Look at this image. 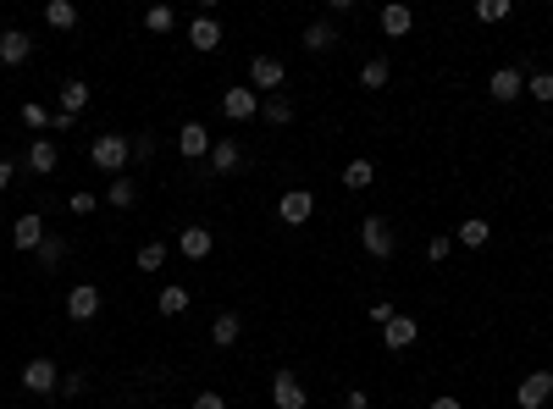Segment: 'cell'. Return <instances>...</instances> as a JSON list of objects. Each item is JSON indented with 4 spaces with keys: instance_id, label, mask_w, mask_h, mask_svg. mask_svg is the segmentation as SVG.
<instances>
[{
    "instance_id": "cell-1",
    "label": "cell",
    "mask_w": 553,
    "mask_h": 409,
    "mask_svg": "<svg viewBox=\"0 0 553 409\" xmlns=\"http://www.w3.org/2000/svg\"><path fill=\"white\" fill-rule=\"evenodd\" d=\"M89 161H95L100 172L122 177V172H127V161H133V145H127V133H100V139L89 145Z\"/></svg>"
},
{
    "instance_id": "cell-2",
    "label": "cell",
    "mask_w": 553,
    "mask_h": 409,
    "mask_svg": "<svg viewBox=\"0 0 553 409\" xmlns=\"http://www.w3.org/2000/svg\"><path fill=\"white\" fill-rule=\"evenodd\" d=\"M283 84H288V66L276 61V55H255V61H249V89H255V95H266V100H271Z\"/></svg>"
},
{
    "instance_id": "cell-3",
    "label": "cell",
    "mask_w": 553,
    "mask_h": 409,
    "mask_svg": "<svg viewBox=\"0 0 553 409\" xmlns=\"http://www.w3.org/2000/svg\"><path fill=\"white\" fill-rule=\"evenodd\" d=\"M316 216V194L310 188H288L283 199H276V222H283V227H305Z\"/></svg>"
},
{
    "instance_id": "cell-4",
    "label": "cell",
    "mask_w": 553,
    "mask_h": 409,
    "mask_svg": "<svg viewBox=\"0 0 553 409\" xmlns=\"http://www.w3.org/2000/svg\"><path fill=\"white\" fill-rule=\"evenodd\" d=\"M360 244L371 260H393V222L387 216H366L360 222Z\"/></svg>"
},
{
    "instance_id": "cell-5",
    "label": "cell",
    "mask_w": 553,
    "mask_h": 409,
    "mask_svg": "<svg viewBox=\"0 0 553 409\" xmlns=\"http://www.w3.org/2000/svg\"><path fill=\"white\" fill-rule=\"evenodd\" d=\"M415 337H421V321H415L409 310H398V315L382 326V349H393V354H398V349H415Z\"/></svg>"
},
{
    "instance_id": "cell-6",
    "label": "cell",
    "mask_w": 553,
    "mask_h": 409,
    "mask_svg": "<svg viewBox=\"0 0 553 409\" xmlns=\"http://www.w3.org/2000/svg\"><path fill=\"white\" fill-rule=\"evenodd\" d=\"M45 238H50V233H45V216H34V211H28V216H17V222H12V249H17V254H39V244H45Z\"/></svg>"
},
{
    "instance_id": "cell-7",
    "label": "cell",
    "mask_w": 553,
    "mask_h": 409,
    "mask_svg": "<svg viewBox=\"0 0 553 409\" xmlns=\"http://www.w3.org/2000/svg\"><path fill=\"white\" fill-rule=\"evenodd\" d=\"M553 398V371H531V376H520V387H515V404L520 409H542Z\"/></svg>"
},
{
    "instance_id": "cell-8",
    "label": "cell",
    "mask_w": 553,
    "mask_h": 409,
    "mask_svg": "<svg viewBox=\"0 0 553 409\" xmlns=\"http://www.w3.org/2000/svg\"><path fill=\"white\" fill-rule=\"evenodd\" d=\"M211 127H205V122H183L177 127V150H183V161H205V155H211Z\"/></svg>"
},
{
    "instance_id": "cell-9",
    "label": "cell",
    "mask_w": 553,
    "mask_h": 409,
    "mask_svg": "<svg viewBox=\"0 0 553 409\" xmlns=\"http://www.w3.org/2000/svg\"><path fill=\"white\" fill-rule=\"evenodd\" d=\"M271 404H276V409H305V404H310V398H305V382H299L294 371H276V376H271Z\"/></svg>"
},
{
    "instance_id": "cell-10",
    "label": "cell",
    "mask_w": 553,
    "mask_h": 409,
    "mask_svg": "<svg viewBox=\"0 0 553 409\" xmlns=\"http://www.w3.org/2000/svg\"><path fill=\"white\" fill-rule=\"evenodd\" d=\"M23 387H28L34 398H50V393L61 387V382H55V360H45V354L28 360V365H23Z\"/></svg>"
},
{
    "instance_id": "cell-11",
    "label": "cell",
    "mask_w": 553,
    "mask_h": 409,
    "mask_svg": "<svg viewBox=\"0 0 553 409\" xmlns=\"http://www.w3.org/2000/svg\"><path fill=\"white\" fill-rule=\"evenodd\" d=\"M222 116L227 122H255L260 116V95L255 89H227L222 95Z\"/></svg>"
},
{
    "instance_id": "cell-12",
    "label": "cell",
    "mask_w": 553,
    "mask_h": 409,
    "mask_svg": "<svg viewBox=\"0 0 553 409\" xmlns=\"http://www.w3.org/2000/svg\"><path fill=\"white\" fill-rule=\"evenodd\" d=\"M177 249H183V260H205L216 249V233L211 227H199V222H188L183 233H177Z\"/></svg>"
},
{
    "instance_id": "cell-13",
    "label": "cell",
    "mask_w": 553,
    "mask_h": 409,
    "mask_svg": "<svg viewBox=\"0 0 553 409\" xmlns=\"http://www.w3.org/2000/svg\"><path fill=\"white\" fill-rule=\"evenodd\" d=\"M488 89H493V100H498V105H509V100H520V95H526V73H520V66H498V73L488 78Z\"/></svg>"
},
{
    "instance_id": "cell-14",
    "label": "cell",
    "mask_w": 553,
    "mask_h": 409,
    "mask_svg": "<svg viewBox=\"0 0 553 409\" xmlns=\"http://www.w3.org/2000/svg\"><path fill=\"white\" fill-rule=\"evenodd\" d=\"M188 45H194L199 55H211V50H222V23H216L211 12H205V17H194V23H188Z\"/></svg>"
},
{
    "instance_id": "cell-15",
    "label": "cell",
    "mask_w": 553,
    "mask_h": 409,
    "mask_svg": "<svg viewBox=\"0 0 553 409\" xmlns=\"http://www.w3.org/2000/svg\"><path fill=\"white\" fill-rule=\"evenodd\" d=\"M205 166H211V177H227V172H238V166H244V150H238V139H216V145H211V155H205Z\"/></svg>"
},
{
    "instance_id": "cell-16",
    "label": "cell",
    "mask_w": 553,
    "mask_h": 409,
    "mask_svg": "<svg viewBox=\"0 0 553 409\" xmlns=\"http://www.w3.org/2000/svg\"><path fill=\"white\" fill-rule=\"evenodd\" d=\"M66 315H73V321H95L100 315V288L95 283H78L73 294H66Z\"/></svg>"
},
{
    "instance_id": "cell-17",
    "label": "cell",
    "mask_w": 553,
    "mask_h": 409,
    "mask_svg": "<svg viewBox=\"0 0 553 409\" xmlns=\"http://www.w3.org/2000/svg\"><path fill=\"white\" fill-rule=\"evenodd\" d=\"M34 55V39L23 34V28H6V34H0V66H23Z\"/></svg>"
},
{
    "instance_id": "cell-18",
    "label": "cell",
    "mask_w": 553,
    "mask_h": 409,
    "mask_svg": "<svg viewBox=\"0 0 553 409\" xmlns=\"http://www.w3.org/2000/svg\"><path fill=\"white\" fill-rule=\"evenodd\" d=\"M305 50H310V55H327V50H337V23H332V17H316V23L305 28Z\"/></svg>"
},
{
    "instance_id": "cell-19",
    "label": "cell",
    "mask_w": 553,
    "mask_h": 409,
    "mask_svg": "<svg viewBox=\"0 0 553 409\" xmlns=\"http://www.w3.org/2000/svg\"><path fill=\"white\" fill-rule=\"evenodd\" d=\"M377 23H382V34H387V39H404V34L415 28V12L404 6V0H393V6H382V17H377Z\"/></svg>"
},
{
    "instance_id": "cell-20",
    "label": "cell",
    "mask_w": 553,
    "mask_h": 409,
    "mask_svg": "<svg viewBox=\"0 0 553 409\" xmlns=\"http://www.w3.org/2000/svg\"><path fill=\"white\" fill-rule=\"evenodd\" d=\"M238 332H244L238 310H222V315L211 321V344H216V349H233V344H238Z\"/></svg>"
},
{
    "instance_id": "cell-21",
    "label": "cell",
    "mask_w": 553,
    "mask_h": 409,
    "mask_svg": "<svg viewBox=\"0 0 553 409\" xmlns=\"http://www.w3.org/2000/svg\"><path fill=\"white\" fill-rule=\"evenodd\" d=\"M45 23H50L55 34H73V28H78V6H73V0H50V6H45Z\"/></svg>"
},
{
    "instance_id": "cell-22",
    "label": "cell",
    "mask_w": 553,
    "mask_h": 409,
    "mask_svg": "<svg viewBox=\"0 0 553 409\" xmlns=\"http://www.w3.org/2000/svg\"><path fill=\"white\" fill-rule=\"evenodd\" d=\"M387 78H393V61L387 55H371L360 66V89H387Z\"/></svg>"
},
{
    "instance_id": "cell-23",
    "label": "cell",
    "mask_w": 553,
    "mask_h": 409,
    "mask_svg": "<svg viewBox=\"0 0 553 409\" xmlns=\"http://www.w3.org/2000/svg\"><path fill=\"white\" fill-rule=\"evenodd\" d=\"M454 238H459L465 249H481V244H488V238H493V222H481V216H465Z\"/></svg>"
},
{
    "instance_id": "cell-24",
    "label": "cell",
    "mask_w": 553,
    "mask_h": 409,
    "mask_svg": "<svg viewBox=\"0 0 553 409\" xmlns=\"http://www.w3.org/2000/svg\"><path fill=\"white\" fill-rule=\"evenodd\" d=\"M84 105H89V84H84V78H66V84H61V111L78 116Z\"/></svg>"
},
{
    "instance_id": "cell-25",
    "label": "cell",
    "mask_w": 553,
    "mask_h": 409,
    "mask_svg": "<svg viewBox=\"0 0 553 409\" xmlns=\"http://www.w3.org/2000/svg\"><path fill=\"white\" fill-rule=\"evenodd\" d=\"M28 172H39V177L55 172V145H50V139H34V145H28Z\"/></svg>"
},
{
    "instance_id": "cell-26",
    "label": "cell",
    "mask_w": 553,
    "mask_h": 409,
    "mask_svg": "<svg viewBox=\"0 0 553 409\" xmlns=\"http://www.w3.org/2000/svg\"><path fill=\"white\" fill-rule=\"evenodd\" d=\"M371 183H377V166H371L366 155L343 166V188H355V194H360V188H371Z\"/></svg>"
},
{
    "instance_id": "cell-27",
    "label": "cell",
    "mask_w": 553,
    "mask_h": 409,
    "mask_svg": "<svg viewBox=\"0 0 553 409\" xmlns=\"http://www.w3.org/2000/svg\"><path fill=\"white\" fill-rule=\"evenodd\" d=\"M116 211H133L138 204V177H111V194H106Z\"/></svg>"
},
{
    "instance_id": "cell-28",
    "label": "cell",
    "mask_w": 553,
    "mask_h": 409,
    "mask_svg": "<svg viewBox=\"0 0 553 409\" xmlns=\"http://www.w3.org/2000/svg\"><path fill=\"white\" fill-rule=\"evenodd\" d=\"M260 116H266L271 127H288V122H294V105H288L283 95H271V100H260Z\"/></svg>"
},
{
    "instance_id": "cell-29",
    "label": "cell",
    "mask_w": 553,
    "mask_h": 409,
    "mask_svg": "<svg viewBox=\"0 0 553 409\" xmlns=\"http://www.w3.org/2000/svg\"><path fill=\"white\" fill-rule=\"evenodd\" d=\"M156 310H161V315H183V310H188V288H183V283H172V288H161V299H156Z\"/></svg>"
},
{
    "instance_id": "cell-30",
    "label": "cell",
    "mask_w": 553,
    "mask_h": 409,
    "mask_svg": "<svg viewBox=\"0 0 553 409\" xmlns=\"http://www.w3.org/2000/svg\"><path fill=\"white\" fill-rule=\"evenodd\" d=\"M161 265H166V244H161V238H150L145 249H138V271L150 277V271H161Z\"/></svg>"
},
{
    "instance_id": "cell-31",
    "label": "cell",
    "mask_w": 553,
    "mask_h": 409,
    "mask_svg": "<svg viewBox=\"0 0 553 409\" xmlns=\"http://www.w3.org/2000/svg\"><path fill=\"white\" fill-rule=\"evenodd\" d=\"M145 28H150V34H172V28H177V12H172V6H150V12H145Z\"/></svg>"
},
{
    "instance_id": "cell-32",
    "label": "cell",
    "mask_w": 553,
    "mask_h": 409,
    "mask_svg": "<svg viewBox=\"0 0 553 409\" xmlns=\"http://www.w3.org/2000/svg\"><path fill=\"white\" fill-rule=\"evenodd\" d=\"M526 95L542 100V105H553V73H531V78H526Z\"/></svg>"
},
{
    "instance_id": "cell-33",
    "label": "cell",
    "mask_w": 553,
    "mask_h": 409,
    "mask_svg": "<svg viewBox=\"0 0 553 409\" xmlns=\"http://www.w3.org/2000/svg\"><path fill=\"white\" fill-rule=\"evenodd\" d=\"M509 17V0H476V23H504Z\"/></svg>"
},
{
    "instance_id": "cell-34",
    "label": "cell",
    "mask_w": 553,
    "mask_h": 409,
    "mask_svg": "<svg viewBox=\"0 0 553 409\" xmlns=\"http://www.w3.org/2000/svg\"><path fill=\"white\" fill-rule=\"evenodd\" d=\"M34 260H39V265H55V260H66V238H45Z\"/></svg>"
},
{
    "instance_id": "cell-35",
    "label": "cell",
    "mask_w": 553,
    "mask_h": 409,
    "mask_svg": "<svg viewBox=\"0 0 553 409\" xmlns=\"http://www.w3.org/2000/svg\"><path fill=\"white\" fill-rule=\"evenodd\" d=\"M23 127H34V133H45V127H50V111L28 100V105H23Z\"/></svg>"
},
{
    "instance_id": "cell-36",
    "label": "cell",
    "mask_w": 553,
    "mask_h": 409,
    "mask_svg": "<svg viewBox=\"0 0 553 409\" xmlns=\"http://www.w3.org/2000/svg\"><path fill=\"white\" fill-rule=\"evenodd\" d=\"M127 145H133V161H138V166L156 161V139H150V133H138V139H127Z\"/></svg>"
},
{
    "instance_id": "cell-37",
    "label": "cell",
    "mask_w": 553,
    "mask_h": 409,
    "mask_svg": "<svg viewBox=\"0 0 553 409\" xmlns=\"http://www.w3.org/2000/svg\"><path fill=\"white\" fill-rule=\"evenodd\" d=\"M448 254H454V238H443V233H437V238L427 244V260H448Z\"/></svg>"
},
{
    "instance_id": "cell-38",
    "label": "cell",
    "mask_w": 553,
    "mask_h": 409,
    "mask_svg": "<svg viewBox=\"0 0 553 409\" xmlns=\"http://www.w3.org/2000/svg\"><path fill=\"white\" fill-rule=\"evenodd\" d=\"M366 315H371V321H377V326H387V321H393V315H398V304H387V299H377V304H371V310H366Z\"/></svg>"
},
{
    "instance_id": "cell-39",
    "label": "cell",
    "mask_w": 553,
    "mask_h": 409,
    "mask_svg": "<svg viewBox=\"0 0 553 409\" xmlns=\"http://www.w3.org/2000/svg\"><path fill=\"white\" fill-rule=\"evenodd\" d=\"M84 387H89V376H84V371H73V376H61V393H66V398H78Z\"/></svg>"
},
{
    "instance_id": "cell-40",
    "label": "cell",
    "mask_w": 553,
    "mask_h": 409,
    "mask_svg": "<svg viewBox=\"0 0 553 409\" xmlns=\"http://www.w3.org/2000/svg\"><path fill=\"white\" fill-rule=\"evenodd\" d=\"M66 211H73V216H89V211H95V194H73V199H66Z\"/></svg>"
},
{
    "instance_id": "cell-41",
    "label": "cell",
    "mask_w": 553,
    "mask_h": 409,
    "mask_svg": "<svg viewBox=\"0 0 553 409\" xmlns=\"http://www.w3.org/2000/svg\"><path fill=\"white\" fill-rule=\"evenodd\" d=\"M194 409H227V398H222V393H199Z\"/></svg>"
},
{
    "instance_id": "cell-42",
    "label": "cell",
    "mask_w": 553,
    "mask_h": 409,
    "mask_svg": "<svg viewBox=\"0 0 553 409\" xmlns=\"http://www.w3.org/2000/svg\"><path fill=\"white\" fill-rule=\"evenodd\" d=\"M17 183V161H0V194H6Z\"/></svg>"
},
{
    "instance_id": "cell-43",
    "label": "cell",
    "mask_w": 553,
    "mask_h": 409,
    "mask_svg": "<svg viewBox=\"0 0 553 409\" xmlns=\"http://www.w3.org/2000/svg\"><path fill=\"white\" fill-rule=\"evenodd\" d=\"M50 127H55V133H66V127H78V116H66V111H50Z\"/></svg>"
},
{
    "instance_id": "cell-44",
    "label": "cell",
    "mask_w": 553,
    "mask_h": 409,
    "mask_svg": "<svg viewBox=\"0 0 553 409\" xmlns=\"http://www.w3.org/2000/svg\"><path fill=\"white\" fill-rule=\"evenodd\" d=\"M343 409H371V398L366 393H343Z\"/></svg>"
},
{
    "instance_id": "cell-45",
    "label": "cell",
    "mask_w": 553,
    "mask_h": 409,
    "mask_svg": "<svg viewBox=\"0 0 553 409\" xmlns=\"http://www.w3.org/2000/svg\"><path fill=\"white\" fill-rule=\"evenodd\" d=\"M427 409H465V404H459V398H432Z\"/></svg>"
},
{
    "instance_id": "cell-46",
    "label": "cell",
    "mask_w": 553,
    "mask_h": 409,
    "mask_svg": "<svg viewBox=\"0 0 553 409\" xmlns=\"http://www.w3.org/2000/svg\"><path fill=\"white\" fill-rule=\"evenodd\" d=\"M0 376H6V365H0Z\"/></svg>"
}]
</instances>
